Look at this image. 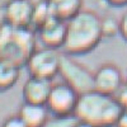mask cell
Returning <instances> with one entry per match:
<instances>
[{"label":"cell","instance_id":"10","mask_svg":"<svg viewBox=\"0 0 127 127\" xmlns=\"http://www.w3.org/2000/svg\"><path fill=\"white\" fill-rule=\"evenodd\" d=\"M52 85H54L52 80L29 76L23 84L22 89L24 102L33 104H46Z\"/></svg>","mask_w":127,"mask_h":127},{"label":"cell","instance_id":"9","mask_svg":"<svg viewBox=\"0 0 127 127\" xmlns=\"http://www.w3.org/2000/svg\"><path fill=\"white\" fill-rule=\"evenodd\" d=\"M34 4L31 0H12L8 5L5 23L14 27L32 28Z\"/></svg>","mask_w":127,"mask_h":127},{"label":"cell","instance_id":"3","mask_svg":"<svg viewBox=\"0 0 127 127\" xmlns=\"http://www.w3.org/2000/svg\"><path fill=\"white\" fill-rule=\"evenodd\" d=\"M37 45L33 28L14 27L8 23L0 27V60H6L18 66H26Z\"/></svg>","mask_w":127,"mask_h":127},{"label":"cell","instance_id":"11","mask_svg":"<svg viewBox=\"0 0 127 127\" xmlns=\"http://www.w3.org/2000/svg\"><path fill=\"white\" fill-rule=\"evenodd\" d=\"M20 117L27 127H43L50 118V111L46 104L23 103L18 111Z\"/></svg>","mask_w":127,"mask_h":127},{"label":"cell","instance_id":"22","mask_svg":"<svg viewBox=\"0 0 127 127\" xmlns=\"http://www.w3.org/2000/svg\"><path fill=\"white\" fill-rule=\"evenodd\" d=\"M112 6H125L127 5V0H105Z\"/></svg>","mask_w":127,"mask_h":127},{"label":"cell","instance_id":"16","mask_svg":"<svg viewBox=\"0 0 127 127\" xmlns=\"http://www.w3.org/2000/svg\"><path fill=\"white\" fill-rule=\"evenodd\" d=\"M78 120L75 116H52L43 127H74Z\"/></svg>","mask_w":127,"mask_h":127},{"label":"cell","instance_id":"14","mask_svg":"<svg viewBox=\"0 0 127 127\" xmlns=\"http://www.w3.org/2000/svg\"><path fill=\"white\" fill-rule=\"evenodd\" d=\"M54 18L51 12V8L48 5L47 0H41L34 4L33 8V19H32V28L34 31L38 29L42 24H45L47 20Z\"/></svg>","mask_w":127,"mask_h":127},{"label":"cell","instance_id":"23","mask_svg":"<svg viewBox=\"0 0 127 127\" xmlns=\"http://www.w3.org/2000/svg\"><path fill=\"white\" fill-rule=\"evenodd\" d=\"M74 127H94V126H92V125H89V123H85V122H80V121H78L76 125L74 126Z\"/></svg>","mask_w":127,"mask_h":127},{"label":"cell","instance_id":"5","mask_svg":"<svg viewBox=\"0 0 127 127\" xmlns=\"http://www.w3.org/2000/svg\"><path fill=\"white\" fill-rule=\"evenodd\" d=\"M59 75H61L64 83L74 88L79 94L94 89V72L74 60L70 55H62Z\"/></svg>","mask_w":127,"mask_h":127},{"label":"cell","instance_id":"15","mask_svg":"<svg viewBox=\"0 0 127 127\" xmlns=\"http://www.w3.org/2000/svg\"><path fill=\"white\" fill-rule=\"evenodd\" d=\"M100 27L103 37H114L116 34H120V20L114 17L100 18Z\"/></svg>","mask_w":127,"mask_h":127},{"label":"cell","instance_id":"20","mask_svg":"<svg viewBox=\"0 0 127 127\" xmlns=\"http://www.w3.org/2000/svg\"><path fill=\"white\" fill-rule=\"evenodd\" d=\"M120 34L127 41V13H125L120 19Z\"/></svg>","mask_w":127,"mask_h":127},{"label":"cell","instance_id":"13","mask_svg":"<svg viewBox=\"0 0 127 127\" xmlns=\"http://www.w3.org/2000/svg\"><path fill=\"white\" fill-rule=\"evenodd\" d=\"M20 76V66L15 64L0 60V92L12 89Z\"/></svg>","mask_w":127,"mask_h":127},{"label":"cell","instance_id":"18","mask_svg":"<svg viewBox=\"0 0 127 127\" xmlns=\"http://www.w3.org/2000/svg\"><path fill=\"white\" fill-rule=\"evenodd\" d=\"M116 98H117L118 103L121 104L122 111H127V85L120 89V92L116 94Z\"/></svg>","mask_w":127,"mask_h":127},{"label":"cell","instance_id":"24","mask_svg":"<svg viewBox=\"0 0 127 127\" xmlns=\"http://www.w3.org/2000/svg\"><path fill=\"white\" fill-rule=\"evenodd\" d=\"M126 85H127V80H126Z\"/></svg>","mask_w":127,"mask_h":127},{"label":"cell","instance_id":"4","mask_svg":"<svg viewBox=\"0 0 127 127\" xmlns=\"http://www.w3.org/2000/svg\"><path fill=\"white\" fill-rule=\"evenodd\" d=\"M61 57L62 55L59 52V50L45 46L36 48L26 64L29 76L52 80L56 75H59Z\"/></svg>","mask_w":127,"mask_h":127},{"label":"cell","instance_id":"2","mask_svg":"<svg viewBox=\"0 0 127 127\" xmlns=\"http://www.w3.org/2000/svg\"><path fill=\"white\" fill-rule=\"evenodd\" d=\"M122 113V107L116 95L90 90L79 95L74 116L78 121L94 127H114Z\"/></svg>","mask_w":127,"mask_h":127},{"label":"cell","instance_id":"1","mask_svg":"<svg viewBox=\"0 0 127 127\" xmlns=\"http://www.w3.org/2000/svg\"><path fill=\"white\" fill-rule=\"evenodd\" d=\"M100 17L83 9L66 22V37L62 50L66 55H84L93 51L102 41Z\"/></svg>","mask_w":127,"mask_h":127},{"label":"cell","instance_id":"19","mask_svg":"<svg viewBox=\"0 0 127 127\" xmlns=\"http://www.w3.org/2000/svg\"><path fill=\"white\" fill-rule=\"evenodd\" d=\"M10 1L12 0H0V27L5 24V14H6V9Z\"/></svg>","mask_w":127,"mask_h":127},{"label":"cell","instance_id":"8","mask_svg":"<svg viewBox=\"0 0 127 127\" xmlns=\"http://www.w3.org/2000/svg\"><path fill=\"white\" fill-rule=\"evenodd\" d=\"M36 34L42 46L55 50L62 48L66 37V22L54 17L36 29Z\"/></svg>","mask_w":127,"mask_h":127},{"label":"cell","instance_id":"21","mask_svg":"<svg viewBox=\"0 0 127 127\" xmlns=\"http://www.w3.org/2000/svg\"><path fill=\"white\" fill-rule=\"evenodd\" d=\"M114 127H127V111H122Z\"/></svg>","mask_w":127,"mask_h":127},{"label":"cell","instance_id":"12","mask_svg":"<svg viewBox=\"0 0 127 127\" xmlns=\"http://www.w3.org/2000/svg\"><path fill=\"white\" fill-rule=\"evenodd\" d=\"M52 15L67 22L83 10V0H47Z\"/></svg>","mask_w":127,"mask_h":127},{"label":"cell","instance_id":"7","mask_svg":"<svg viewBox=\"0 0 127 127\" xmlns=\"http://www.w3.org/2000/svg\"><path fill=\"white\" fill-rule=\"evenodd\" d=\"M122 87V72L113 64H104L94 72V90L109 95H116Z\"/></svg>","mask_w":127,"mask_h":127},{"label":"cell","instance_id":"17","mask_svg":"<svg viewBox=\"0 0 127 127\" xmlns=\"http://www.w3.org/2000/svg\"><path fill=\"white\" fill-rule=\"evenodd\" d=\"M1 127H27V126L17 114V116H10L6 120H4V122L1 123Z\"/></svg>","mask_w":127,"mask_h":127},{"label":"cell","instance_id":"6","mask_svg":"<svg viewBox=\"0 0 127 127\" xmlns=\"http://www.w3.org/2000/svg\"><path fill=\"white\" fill-rule=\"evenodd\" d=\"M79 93L66 83H56L52 85L46 102L52 116H72L79 100Z\"/></svg>","mask_w":127,"mask_h":127}]
</instances>
